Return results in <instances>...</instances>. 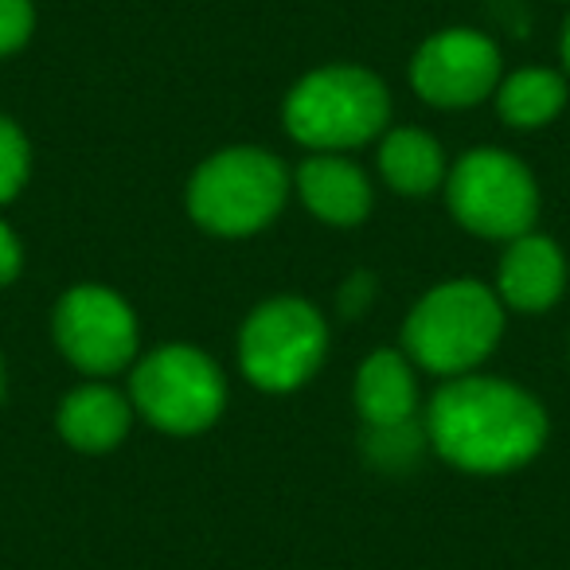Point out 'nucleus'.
I'll return each mask as SVG.
<instances>
[{"label": "nucleus", "instance_id": "f257e3e1", "mask_svg": "<svg viewBox=\"0 0 570 570\" xmlns=\"http://www.w3.org/2000/svg\"><path fill=\"white\" fill-rule=\"evenodd\" d=\"M430 442L469 473H508L547 442V414L504 380H453L430 403Z\"/></svg>", "mask_w": 570, "mask_h": 570}, {"label": "nucleus", "instance_id": "f03ea898", "mask_svg": "<svg viewBox=\"0 0 570 570\" xmlns=\"http://www.w3.org/2000/svg\"><path fill=\"white\" fill-rule=\"evenodd\" d=\"M504 333V309L481 282H445L406 317L403 344L426 372L461 375L476 367Z\"/></svg>", "mask_w": 570, "mask_h": 570}, {"label": "nucleus", "instance_id": "7ed1b4c3", "mask_svg": "<svg viewBox=\"0 0 570 570\" xmlns=\"http://www.w3.org/2000/svg\"><path fill=\"white\" fill-rule=\"evenodd\" d=\"M387 87L364 67H325L285 98V129L313 149H352L387 126Z\"/></svg>", "mask_w": 570, "mask_h": 570}, {"label": "nucleus", "instance_id": "20e7f679", "mask_svg": "<svg viewBox=\"0 0 570 570\" xmlns=\"http://www.w3.org/2000/svg\"><path fill=\"white\" fill-rule=\"evenodd\" d=\"M285 168L266 149H223L199 165L188 184V207L215 235H254L285 204Z\"/></svg>", "mask_w": 570, "mask_h": 570}, {"label": "nucleus", "instance_id": "39448f33", "mask_svg": "<svg viewBox=\"0 0 570 570\" xmlns=\"http://www.w3.org/2000/svg\"><path fill=\"white\" fill-rule=\"evenodd\" d=\"M450 207L458 223L484 238H520L539 215L535 176L500 149H476L453 165Z\"/></svg>", "mask_w": 570, "mask_h": 570}, {"label": "nucleus", "instance_id": "423d86ee", "mask_svg": "<svg viewBox=\"0 0 570 570\" xmlns=\"http://www.w3.org/2000/svg\"><path fill=\"white\" fill-rule=\"evenodd\" d=\"M328 328L317 309L297 297H277L250 313L238 341V360L262 391H294L321 367Z\"/></svg>", "mask_w": 570, "mask_h": 570}, {"label": "nucleus", "instance_id": "0eeeda50", "mask_svg": "<svg viewBox=\"0 0 570 570\" xmlns=\"http://www.w3.org/2000/svg\"><path fill=\"white\" fill-rule=\"evenodd\" d=\"M223 375L199 348L168 344L134 372V403L153 426L168 434L207 430L223 411Z\"/></svg>", "mask_w": 570, "mask_h": 570}, {"label": "nucleus", "instance_id": "6e6552de", "mask_svg": "<svg viewBox=\"0 0 570 570\" xmlns=\"http://www.w3.org/2000/svg\"><path fill=\"white\" fill-rule=\"evenodd\" d=\"M59 352L90 375H110L134 360L137 317L106 285H75L56 309Z\"/></svg>", "mask_w": 570, "mask_h": 570}, {"label": "nucleus", "instance_id": "1a4fd4ad", "mask_svg": "<svg viewBox=\"0 0 570 570\" xmlns=\"http://www.w3.org/2000/svg\"><path fill=\"white\" fill-rule=\"evenodd\" d=\"M414 90L426 102L461 110L481 98H489L500 82V56L489 36L469 32V28H450V32L430 36L419 48L411 67Z\"/></svg>", "mask_w": 570, "mask_h": 570}, {"label": "nucleus", "instance_id": "9d476101", "mask_svg": "<svg viewBox=\"0 0 570 570\" xmlns=\"http://www.w3.org/2000/svg\"><path fill=\"white\" fill-rule=\"evenodd\" d=\"M562 282H567V262L562 250L543 235H520L512 238L504 262H500L497 289L512 309L520 313H539L551 309L562 294Z\"/></svg>", "mask_w": 570, "mask_h": 570}, {"label": "nucleus", "instance_id": "9b49d317", "mask_svg": "<svg viewBox=\"0 0 570 570\" xmlns=\"http://www.w3.org/2000/svg\"><path fill=\"white\" fill-rule=\"evenodd\" d=\"M297 191H302L305 207L333 227H356L372 212L367 176L336 153H321V157L305 160L297 168Z\"/></svg>", "mask_w": 570, "mask_h": 570}, {"label": "nucleus", "instance_id": "f8f14e48", "mask_svg": "<svg viewBox=\"0 0 570 570\" xmlns=\"http://www.w3.org/2000/svg\"><path fill=\"white\" fill-rule=\"evenodd\" d=\"M129 403L114 387L90 383L59 403V434L82 453H106L126 438Z\"/></svg>", "mask_w": 570, "mask_h": 570}, {"label": "nucleus", "instance_id": "ddd939ff", "mask_svg": "<svg viewBox=\"0 0 570 570\" xmlns=\"http://www.w3.org/2000/svg\"><path fill=\"white\" fill-rule=\"evenodd\" d=\"M356 406L367 426L399 430L414 411V375L399 352H375L356 375Z\"/></svg>", "mask_w": 570, "mask_h": 570}, {"label": "nucleus", "instance_id": "4468645a", "mask_svg": "<svg viewBox=\"0 0 570 570\" xmlns=\"http://www.w3.org/2000/svg\"><path fill=\"white\" fill-rule=\"evenodd\" d=\"M380 168L395 191H403V196H426V191H434L442 184L445 157H442V145L430 134H422V129H391L383 137Z\"/></svg>", "mask_w": 570, "mask_h": 570}, {"label": "nucleus", "instance_id": "2eb2a0df", "mask_svg": "<svg viewBox=\"0 0 570 570\" xmlns=\"http://www.w3.org/2000/svg\"><path fill=\"white\" fill-rule=\"evenodd\" d=\"M567 102V87L554 71L543 67H528V71H515L500 82L497 90V106L500 118L515 129H539L554 118Z\"/></svg>", "mask_w": 570, "mask_h": 570}, {"label": "nucleus", "instance_id": "dca6fc26", "mask_svg": "<svg viewBox=\"0 0 570 570\" xmlns=\"http://www.w3.org/2000/svg\"><path fill=\"white\" fill-rule=\"evenodd\" d=\"M28 180V141L9 118H0V204H9Z\"/></svg>", "mask_w": 570, "mask_h": 570}, {"label": "nucleus", "instance_id": "f3484780", "mask_svg": "<svg viewBox=\"0 0 570 570\" xmlns=\"http://www.w3.org/2000/svg\"><path fill=\"white\" fill-rule=\"evenodd\" d=\"M32 4L28 0H0V56L24 48L32 36Z\"/></svg>", "mask_w": 570, "mask_h": 570}, {"label": "nucleus", "instance_id": "a211bd4d", "mask_svg": "<svg viewBox=\"0 0 570 570\" xmlns=\"http://www.w3.org/2000/svg\"><path fill=\"white\" fill-rule=\"evenodd\" d=\"M20 274V243L4 223H0V285H9Z\"/></svg>", "mask_w": 570, "mask_h": 570}, {"label": "nucleus", "instance_id": "6ab92c4d", "mask_svg": "<svg viewBox=\"0 0 570 570\" xmlns=\"http://www.w3.org/2000/svg\"><path fill=\"white\" fill-rule=\"evenodd\" d=\"M562 63H567V75H570V20L562 28Z\"/></svg>", "mask_w": 570, "mask_h": 570}, {"label": "nucleus", "instance_id": "aec40b11", "mask_svg": "<svg viewBox=\"0 0 570 570\" xmlns=\"http://www.w3.org/2000/svg\"><path fill=\"white\" fill-rule=\"evenodd\" d=\"M0 387H4V380H0Z\"/></svg>", "mask_w": 570, "mask_h": 570}]
</instances>
